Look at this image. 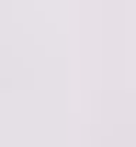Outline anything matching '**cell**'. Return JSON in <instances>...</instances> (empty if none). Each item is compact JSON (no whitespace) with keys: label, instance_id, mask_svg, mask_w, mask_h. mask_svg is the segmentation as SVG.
<instances>
[]
</instances>
